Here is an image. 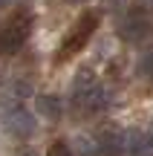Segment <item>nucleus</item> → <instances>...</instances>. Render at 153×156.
<instances>
[{"mask_svg": "<svg viewBox=\"0 0 153 156\" xmlns=\"http://www.w3.org/2000/svg\"><path fill=\"white\" fill-rule=\"evenodd\" d=\"M110 98L104 93L101 81L96 78L92 69H78L72 78V110L81 113V116H96V113L107 110Z\"/></svg>", "mask_w": 153, "mask_h": 156, "instance_id": "f257e3e1", "label": "nucleus"}, {"mask_svg": "<svg viewBox=\"0 0 153 156\" xmlns=\"http://www.w3.org/2000/svg\"><path fill=\"white\" fill-rule=\"evenodd\" d=\"M119 38L124 44H144L153 38V6L150 3H136L127 9V15L119 23Z\"/></svg>", "mask_w": 153, "mask_h": 156, "instance_id": "f03ea898", "label": "nucleus"}, {"mask_svg": "<svg viewBox=\"0 0 153 156\" xmlns=\"http://www.w3.org/2000/svg\"><path fill=\"white\" fill-rule=\"evenodd\" d=\"M96 26H98V12H84V15H81L72 26H69V32L64 35L61 46H58L55 61H69L72 55H78V52L87 46V41L92 38Z\"/></svg>", "mask_w": 153, "mask_h": 156, "instance_id": "7ed1b4c3", "label": "nucleus"}, {"mask_svg": "<svg viewBox=\"0 0 153 156\" xmlns=\"http://www.w3.org/2000/svg\"><path fill=\"white\" fill-rule=\"evenodd\" d=\"M32 35V12L29 9H15L6 23L0 26V52H17Z\"/></svg>", "mask_w": 153, "mask_h": 156, "instance_id": "20e7f679", "label": "nucleus"}, {"mask_svg": "<svg viewBox=\"0 0 153 156\" xmlns=\"http://www.w3.org/2000/svg\"><path fill=\"white\" fill-rule=\"evenodd\" d=\"M0 119H3V127L9 130L12 136H17V139H26L35 130V116L17 98H9V104H3V116Z\"/></svg>", "mask_w": 153, "mask_h": 156, "instance_id": "39448f33", "label": "nucleus"}, {"mask_svg": "<svg viewBox=\"0 0 153 156\" xmlns=\"http://www.w3.org/2000/svg\"><path fill=\"white\" fill-rule=\"evenodd\" d=\"M92 156H124V133L104 124L92 136Z\"/></svg>", "mask_w": 153, "mask_h": 156, "instance_id": "423d86ee", "label": "nucleus"}, {"mask_svg": "<svg viewBox=\"0 0 153 156\" xmlns=\"http://www.w3.org/2000/svg\"><path fill=\"white\" fill-rule=\"evenodd\" d=\"M124 156H153V133L144 130H124Z\"/></svg>", "mask_w": 153, "mask_h": 156, "instance_id": "0eeeda50", "label": "nucleus"}, {"mask_svg": "<svg viewBox=\"0 0 153 156\" xmlns=\"http://www.w3.org/2000/svg\"><path fill=\"white\" fill-rule=\"evenodd\" d=\"M35 110H38V116L49 119V122H58L61 119V101L55 95H38L35 98Z\"/></svg>", "mask_w": 153, "mask_h": 156, "instance_id": "6e6552de", "label": "nucleus"}, {"mask_svg": "<svg viewBox=\"0 0 153 156\" xmlns=\"http://www.w3.org/2000/svg\"><path fill=\"white\" fill-rule=\"evenodd\" d=\"M139 69H142V75L153 84V49H148L142 58H139Z\"/></svg>", "mask_w": 153, "mask_h": 156, "instance_id": "1a4fd4ad", "label": "nucleus"}, {"mask_svg": "<svg viewBox=\"0 0 153 156\" xmlns=\"http://www.w3.org/2000/svg\"><path fill=\"white\" fill-rule=\"evenodd\" d=\"M46 156H72V151H69L67 142H55V145L46 151Z\"/></svg>", "mask_w": 153, "mask_h": 156, "instance_id": "9d476101", "label": "nucleus"}, {"mask_svg": "<svg viewBox=\"0 0 153 156\" xmlns=\"http://www.w3.org/2000/svg\"><path fill=\"white\" fill-rule=\"evenodd\" d=\"M20 156H38L35 151H20Z\"/></svg>", "mask_w": 153, "mask_h": 156, "instance_id": "9b49d317", "label": "nucleus"}, {"mask_svg": "<svg viewBox=\"0 0 153 156\" xmlns=\"http://www.w3.org/2000/svg\"><path fill=\"white\" fill-rule=\"evenodd\" d=\"M67 3H84V0H67Z\"/></svg>", "mask_w": 153, "mask_h": 156, "instance_id": "f8f14e48", "label": "nucleus"}, {"mask_svg": "<svg viewBox=\"0 0 153 156\" xmlns=\"http://www.w3.org/2000/svg\"><path fill=\"white\" fill-rule=\"evenodd\" d=\"M104 3H107V6H113V3H116V0H104Z\"/></svg>", "mask_w": 153, "mask_h": 156, "instance_id": "ddd939ff", "label": "nucleus"}, {"mask_svg": "<svg viewBox=\"0 0 153 156\" xmlns=\"http://www.w3.org/2000/svg\"><path fill=\"white\" fill-rule=\"evenodd\" d=\"M144 3H150V6H153V0H144Z\"/></svg>", "mask_w": 153, "mask_h": 156, "instance_id": "4468645a", "label": "nucleus"}, {"mask_svg": "<svg viewBox=\"0 0 153 156\" xmlns=\"http://www.w3.org/2000/svg\"><path fill=\"white\" fill-rule=\"evenodd\" d=\"M150 133H153V127H150Z\"/></svg>", "mask_w": 153, "mask_h": 156, "instance_id": "2eb2a0df", "label": "nucleus"}]
</instances>
